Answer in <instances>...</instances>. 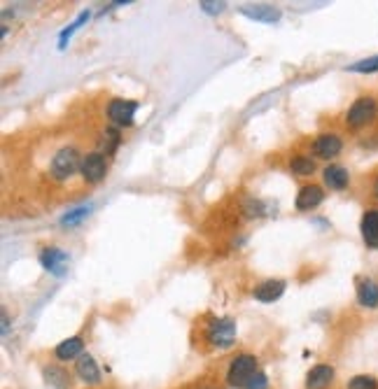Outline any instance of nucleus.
I'll return each instance as SVG.
<instances>
[{
  "mask_svg": "<svg viewBox=\"0 0 378 389\" xmlns=\"http://www.w3.org/2000/svg\"><path fill=\"white\" fill-rule=\"evenodd\" d=\"M374 196L378 198V182H376V187H374Z\"/></svg>",
  "mask_w": 378,
  "mask_h": 389,
  "instance_id": "28",
  "label": "nucleus"
},
{
  "mask_svg": "<svg viewBox=\"0 0 378 389\" xmlns=\"http://www.w3.org/2000/svg\"><path fill=\"white\" fill-rule=\"evenodd\" d=\"M89 214V208H77V210H72V212H68L65 217L61 219V224H65V226H72V224H77V221H82Z\"/></svg>",
  "mask_w": 378,
  "mask_h": 389,
  "instance_id": "24",
  "label": "nucleus"
},
{
  "mask_svg": "<svg viewBox=\"0 0 378 389\" xmlns=\"http://www.w3.org/2000/svg\"><path fill=\"white\" fill-rule=\"evenodd\" d=\"M80 165H82V159L75 147H63V150L56 152L52 159V175L56 180H65V177H70Z\"/></svg>",
  "mask_w": 378,
  "mask_h": 389,
  "instance_id": "3",
  "label": "nucleus"
},
{
  "mask_svg": "<svg viewBox=\"0 0 378 389\" xmlns=\"http://www.w3.org/2000/svg\"><path fill=\"white\" fill-rule=\"evenodd\" d=\"M360 231H362L364 243L376 250V247H378V208H372V210L364 212L362 224H360Z\"/></svg>",
  "mask_w": 378,
  "mask_h": 389,
  "instance_id": "14",
  "label": "nucleus"
},
{
  "mask_svg": "<svg viewBox=\"0 0 378 389\" xmlns=\"http://www.w3.org/2000/svg\"><path fill=\"white\" fill-rule=\"evenodd\" d=\"M245 214H248V217H259V214H261V203L259 201H248V203H245Z\"/></svg>",
  "mask_w": 378,
  "mask_h": 389,
  "instance_id": "27",
  "label": "nucleus"
},
{
  "mask_svg": "<svg viewBox=\"0 0 378 389\" xmlns=\"http://www.w3.org/2000/svg\"><path fill=\"white\" fill-rule=\"evenodd\" d=\"M87 19H89V12H82V14L77 16V21H75V23H70V26L61 33V38H59V47H61V49H63V47H65V43H68V40H70L72 33H75V31H77V28H80L82 23H85Z\"/></svg>",
  "mask_w": 378,
  "mask_h": 389,
  "instance_id": "22",
  "label": "nucleus"
},
{
  "mask_svg": "<svg viewBox=\"0 0 378 389\" xmlns=\"http://www.w3.org/2000/svg\"><path fill=\"white\" fill-rule=\"evenodd\" d=\"M290 170L294 172V175H299V177H308V175H313V172H315V161L310 159V156L297 154L290 161Z\"/></svg>",
  "mask_w": 378,
  "mask_h": 389,
  "instance_id": "20",
  "label": "nucleus"
},
{
  "mask_svg": "<svg viewBox=\"0 0 378 389\" xmlns=\"http://www.w3.org/2000/svg\"><path fill=\"white\" fill-rule=\"evenodd\" d=\"M269 387V378L266 373H261V371H257L250 380H248V385H245L243 389H266Z\"/></svg>",
  "mask_w": 378,
  "mask_h": 389,
  "instance_id": "25",
  "label": "nucleus"
},
{
  "mask_svg": "<svg viewBox=\"0 0 378 389\" xmlns=\"http://www.w3.org/2000/svg\"><path fill=\"white\" fill-rule=\"evenodd\" d=\"M285 292V283L283 280H266V283H261L259 287H254V299L261 301V303H274L283 296Z\"/></svg>",
  "mask_w": 378,
  "mask_h": 389,
  "instance_id": "12",
  "label": "nucleus"
},
{
  "mask_svg": "<svg viewBox=\"0 0 378 389\" xmlns=\"http://www.w3.org/2000/svg\"><path fill=\"white\" fill-rule=\"evenodd\" d=\"M323 180H325V185L334 189V192H341V189H346L348 187V182H350V175H348V170L343 168V165H327L325 172H323Z\"/></svg>",
  "mask_w": 378,
  "mask_h": 389,
  "instance_id": "15",
  "label": "nucleus"
},
{
  "mask_svg": "<svg viewBox=\"0 0 378 389\" xmlns=\"http://www.w3.org/2000/svg\"><path fill=\"white\" fill-rule=\"evenodd\" d=\"M378 105L372 96H360L355 103L350 105V110L346 114V124L350 128H362L367 124H372L376 119Z\"/></svg>",
  "mask_w": 378,
  "mask_h": 389,
  "instance_id": "2",
  "label": "nucleus"
},
{
  "mask_svg": "<svg viewBox=\"0 0 378 389\" xmlns=\"http://www.w3.org/2000/svg\"><path fill=\"white\" fill-rule=\"evenodd\" d=\"M80 172L87 182L96 185V182H101L105 175H108V161H105V156L101 152H92V154L82 156Z\"/></svg>",
  "mask_w": 378,
  "mask_h": 389,
  "instance_id": "5",
  "label": "nucleus"
},
{
  "mask_svg": "<svg viewBox=\"0 0 378 389\" xmlns=\"http://www.w3.org/2000/svg\"><path fill=\"white\" fill-rule=\"evenodd\" d=\"M350 72H376L378 70V56H372V59H362V61H357V63H352Z\"/></svg>",
  "mask_w": 378,
  "mask_h": 389,
  "instance_id": "23",
  "label": "nucleus"
},
{
  "mask_svg": "<svg viewBox=\"0 0 378 389\" xmlns=\"http://www.w3.org/2000/svg\"><path fill=\"white\" fill-rule=\"evenodd\" d=\"M43 376H45V383L49 387H54V389H70V376H68V371H63L59 366H47L43 371Z\"/></svg>",
  "mask_w": 378,
  "mask_h": 389,
  "instance_id": "18",
  "label": "nucleus"
},
{
  "mask_svg": "<svg viewBox=\"0 0 378 389\" xmlns=\"http://www.w3.org/2000/svg\"><path fill=\"white\" fill-rule=\"evenodd\" d=\"M325 201V192H323V187H318V185H308V187H303L301 192L297 194V210H313L318 208L320 203Z\"/></svg>",
  "mask_w": 378,
  "mask_h": 389,
  "instance_id": "10",
  "label": "nucleus"
},
{
  "mask_svg": "<svg viewBox=\"0 0 378 389\" xmlns=\"http://www.w3.org/2000/svg\"><path fill=\"white\" fill-rule=\"evenodd\" d=\"M205 338H208V341L212 345H217V347L234 345V341H236V322L227 319V317L212 319L208 324V331H205Z\"/></svg>",
  "mask_w": 378,
  "mask_h": 389,
  "instance_id": "4",
  "label": "nucleus"
},
{
  "mask_svg": "<svg viewBox=\"0 0 378 389\" xmlns=\"http://www.w3.org/2000/svg\"><path fill=\"white\" fill-rule=\"evenodd\" d=\"M82 347H85V343H82V338L80 336H72V338H65L63 343L56 345V359H61V361H68V359H80L82 354Z\"/></svg>",
  "mask_w": 378,
  "mask_h": 389,
  "instance_id": "16",
  "label": "nucleus"
},
{
  "mask_svg": "<svg viewBox=\"0 0 378 389\" xmlns=\"http://www.w3.org/2000/svg\"><path fill=\"white\" fill-rule=\"evenodd\" d=\"M75 371H77V376H80L82 383H87V385H98V383H101V371H98L92 354H82V357L77 359V363H75Z\"/></svg>",
  "mask_w": 378,
  "mask_h": 389,
  "instance_id": "11",
  "label": "nucleus"
},
{
  "mask_svg": "<svg viewBox=\"0 0 378 389\" xmlns=\"http://www.w3.org/2000/svg\"><path fill=\"white\" fill-rule=\"evenodd\" d=\"M348 389H378V380L374 376H355L350 378Z\"/></svg>",
  "mask_w": 378,
  "mask_h": 389,
  "instance_id": "21",
  "label": "nucleus"
},
{
  "mask_svg": "<svg viewBox=\"0 0 378 389\" xmlns=\"http://www.w3.org/2000/svg\"><path fill=\"white\" fill-rule=\"evenodd\" d=\"M225 7H227V3H208V0H203L201 3V10L208 12V14H220Z\"/></svg>",
  "mask_w": 378,
  "mask_h": 389,
  "instance_id": "26",
  "label": "nucleus"
},
{
  "mask_svg": "<svg viewBox=\"0 0 378 389\" xmlns=\"http://www.w3.org/2000/svg\"><path fill=\"white\" fill-rule=\"evenodd\" d=\"M334 380V368L327 366V363H320V366H313L306 376V387L308 389H325L330 387Z\"/></svg>",
  "mask_w": 378,
  "mask_h": 389,
  "instance_id": "13",
  "label": "nucleus"
},
{
  "mask_svg": "<svg viewBox=\"0 0 378 389\" xmlns=\"http://www.w3.org/2000/svg\"><path fill=\"white\" fill-rule=\"evenodd\" d=\"M341 147H343V143L336 133H323L315 138L313 152H315V156H320V159H334V156L341 152Z\"/></svg>",
  "mask_w": 378,
  "mask_h": 389,
  "instance_id": "9",
  "label": "nucleus"
},
{
  "mask_svg": "<svg viewBox=\"0 0 378 389\" xmlns=\"http://www.w3.org/2000/svg\"><path fill=\"white\" fill-rule=\"evenodd\" d=\"M241 14H245L248 19L261 21V23H276V21H281V10H278L276 5H266V3L243 5L241 7Z\"/></svg>",
  "mask_w": 378,
  "mask_h": 389,
  "instance_id": "8",
  "label": "nucleus"
},
{
  "mask_svg": "<svg viewBox=\"0 0 378 389\" xmlns=\"http://www.w3.org/2000/svg\"><path fill=\"white\" fill-rule=\"evenodd\" d=\"M254 373H257V359H254L252 354H238V357L229 363L227 383L236 389H243Z\"/></svg>",
  "mask_w": 378,
  "mask_h": 389,
  "instance_id": "1",
  "label": "nucleus"
},
{
  "mask_svg": "<svg viewBox=\"0 0 378 389\" xmlns=\"http://www.w3.org/2000/svg\"><path fill=\"white\" fill-rule=\"evenodd\" d=\"M119 143H122L119 131L117 128H105L101 133V140H98V150H101L103 156H108V154H112L114 150H117Z\"/></svg>",
  "mask_w": 378,
  "mask_h": 389,
  "instance_id": "19",
  "label": "nucleus"
},
{
  "mask_svg": "<svg viewBox=\"0 0 378 389\" xmlns=\"http://www.w3.org/2000/svg\"><path fill=\"white\" fill-rule=\"evenodd\" d=\"M357 301L364 308H378V285L374 280H362L357 285Z\"/></svg>",
  "mask_w": 378,
  "mask_h": 389,
  "instance_id": "17",
  "label": "nucleus"
},
{
  "mask_svg": "<svg viewBox=\"0 0 378 389\" xmlns=\"http://www.w3.org/2000/svg\"><path fill=\"white\" fill-rule=\"evenodd\" d=\"M138 103L136 101H124V98H114L108 105V117L112 119V124L117 126H131L136 117Z\"/></svg>",
  "mask_w": 378,
  "mask_h": 389,
  "instance_id": "6",
  "label": "nucleus"
},
{
  "mask_svg": "<svg viewBox=\"0 0 378 389\" xmlns=\"http://www.w3.org/2000/svg\"><path fill=\"white\" fill-rule=\"evenodd\" d=\"M40 263H43V268L47 273H52V275H65L70 256L63 250H59V247H47V250H43V254H40Z\"/></svg>",
  "mask_w": 378,
  "mask_h": 389,
  "instance_id": "7",
  "label": "nucleus"
}]
</instances>
